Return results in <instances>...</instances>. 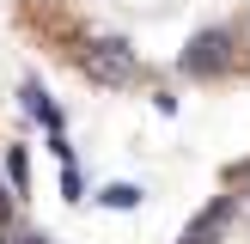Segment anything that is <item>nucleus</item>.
Here are the masks:
<instances>
[{"mask_svg":"<svg viewBox=\"0 0 250 244\" xmlns=\"http://www.w3.org/2000/svg\"><path fill=\"white\" fill-rule=\"evenodd\" d=\"M80 73L92 85H134V73H141V61H134V49L122 43V37H92L80 55Z\"/></svg>","mask_w":250,"mask_h":244,"instance_id":"1","label":"nucleus"},{"mask_svg":"<svg viewBox=\"0 0 250 244\" xmlns=\"http://www.w3.org/2000/svg\"><path fill=\"white\" fill-rule=\"evenodd\" d=\"M232 61H238V37L214 24V31H195L189 37V49L177 55V67L189 73V80H214V73H226Z\"/></svg>","mask_w":250,"mask_h":244,"instance_id":"2","label":"nucleus"},{"mask_svg":"<svg viewBox=\"0 0 250 244\" xmlns=\"http://www.w3.org/2000/svg\"><path fill=\"white\" fill-rule=\"evenodd\" d=\"M232 214H238V202H232V195H220L214 207H202V214L183 226V238H177V244H220V232L232 226Z\"/></svg>","mask_w":250,"mask_h":244,"instance_id":"3","label":"nucleus"},{"mask_svg":"<svg viewBox=\"0 0 250 244\" xmlns=\"http://www.w3.org/2000/svg\"><path fill=\"white\" fill-rule=\"evenodd\" d=\"M24 110H31V116H37V122H43V128H49V134H61V110H55V104H49V92H43V85H37V80H31V85H24Z\"/></svg>","mask_w":250,"mask_h":244,"instance_id":"4","label":"nucleus"},{"mask_svg":"<svg viewBox=\"0 0 250 244\" xmlns=\"http://www.w3.org/2000/svg\"><path fill=\"white\" fill-rule=\"evenodd\" d=\"M98 202L128 214V207H141V189H134V183H104V189H98Z\"/></svg>","mask_w":250,"mask_h":244,"instance_id":"5","label":"nucleus"},{"mask_svg":"<svg viewBox=\"0 0 250 244\" xmlns=\"http://www.w3.org/2000/svg\"><path fill=\"white\" fill-rule=\"evenodd\" d=\"M6 177H12V189L31 183V159H24V146H6Z\"/></svg>","mask_w":250,"mask_h":244,"instance_id":"6","label":"nucleus"},{"mask_svg":"<svg viewBox=\"0 0 250 244\" xmlns=\"http://www.w3.org/2000/svg\"><path fill=\"white\" fill-rule=\"evenodd\" d=\"M61 195H67V202H80V171H73V165L61 171Z\"/></svg>","mask_w":250,"mask_h":244,"instance_id":"7","label":"nucleus"},{"mask_svg":"<svg viewBox=\"0 0 250 244\" xmlns=\"http://www.w3.org/2000/svg\"><path fill=\"white\" fill-rule=\"evenodd\" d=\"M0 244H55V238H43V232H24V238H0Z\"/></svg>","mask_w":250,"mask_h":244,"instance_id":"8","label":"nucleus"},{"mask_svg":"<svg viewBox=\"0 0 250 244\" xmlns=\"http://www.w3.org/2000/svg\"><path fill=\"white\" fill-rule=\"evenodd\" d=\"M6 220H12V195L0 189V226H6Z\"/></svg>","mask_w":250,"mask_h":244,"instance_id":"9","label":"nucleus"},{"mask_svg":"<svg viewBox=\"0 0 250 244\" xmlns=\"http://www.w3.org/2000/svg\"><path fill=\"white\" fill-rule=\"evenodd\" d=\"M232 177H244V183H250V165H238V171H232Z\"/></svg>","mask_w":250,"mask_h":244,"instance_id":"10","label":"nucleus"}]
</instances>
